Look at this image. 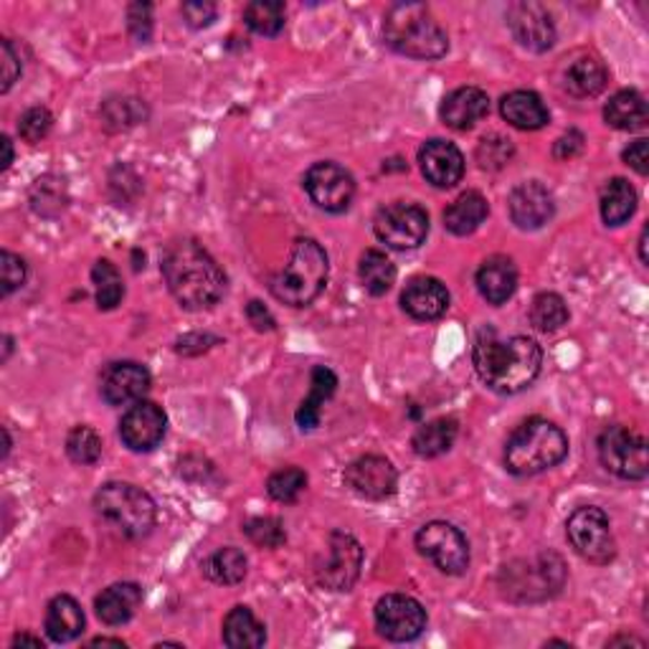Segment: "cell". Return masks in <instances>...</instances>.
I'll list each match as a JSON object with an SVG mask.
<instances>
[{
    "mask_svg": "<svg viewBox=\"0 0 649 649\" xmlns=\"http://www.w3.org/2000/svg\"><path fill=\"white\" fill-rule=\"evenodd\" d=\"M0 145H3V153H5V158H3V170H8V168H11V163H13V143H11V137H3V140H0Z\"/></svg>",
    "mask_w": 649,
    "mask_h": 649,
    "instance_id": "obj_55",
    "label": "cell"
},
{
    "mask_svg": "<svg viewBox=\"0 0 649 649\" xmlns=\"http://www.w3.org/2000/svg\"><path fill=\"white\" fill-rule=\"evenodd\" d=\"M218 8L216 3H208V0H191V3L181 5V15L191 28H206L216 21Z\"/></svg>",
    "mask_w": 649,
    "mask_h": 649,
    "instance_id": "obj_48",
    "label": "cell"
},
{
    "mask_svg": "<svg viewBox=\"0 0 649 649\" xmlns=\"http://www.w3.org/2000/svg\"><path fill=\"white\" fill-rule=\"evenodd\" d=\"M51 124H53V115L49 112L46 107H31L23 112V117L19 120V135L26 140V143L36 145L41 143V140L51 132Z\"/></svg>",
    "mask_w": 649,
    "mask_h": 649,
    "instance_id": "obj_43",
    "label": "cell"
},
{
    "mask_svg": "<svg viewBox=\"0 0 649 649\" xmlns=\"http://www.w3.org/2000/svg\"><path fill=\"white\" fill-rule=\"evenodd\" d=\"M23 645H31L36 649H44V642L38 637H31V635H19L13 639V647H23Z\"/></svg>",
    "mask_w": 649,
    "mask_h": 649,
    "instance_id": "obj_53",
    "label": "cell"
},
{
    "mask_svg": "<svg viewBox=\"0 0 649 649\" xmlns=\"http://www.w3.org/2000/svg\"><path fill=\"white\" fill-rule=\"evenodd\" d=\"M244 536L256 549H279L287 543V530L277 518H252L244 522Z\"/></svg>",
    "mask_w": 649,
    "mask_h": 649,
    "instance_id": "obj_42",
    "label": "cell"
},
{
    "mask_svg": "<svg viewBox=\"0 0 649 649\" xmlns=\"http://www.w3.org/2000/svg\"><path fill=\"white\" fill-rule=\"evenodd\" d=\"M346 484L365 500H386L396 492V467L381 455H363L346 467Z\"/></svg>",
    "mask_w": 649,
    "mask_h": 649,
    "instance_id": "obj_17",
    "label": "cell"
},
{
    "mask_svg": "<svg viewBox=\"0 0 649 649\" xmlns=\"http://www.w3.org/2000/svg\"><path fill=\"white\" fill-rule=\"evenodd\" d=\"M21 76V61L19 57H15L13 46L8 38H3V87H0V92H8L15 84V80Z\"/></svg>",
    "mask_w": 649,
    "mask_h": 649,
    "instance_id": "obj_51",
    "label": "cell"
},
{
    "mask_svg": "<svg viewBox=\"0 0 649 649\" xmlns=\"http://www.w3.org/2000/svg\"><path fill=\"white\" fill-rule=\"evenodd\" d=\"M507 26L515 41L528 51L543 53L556 44V23L541 3H513L507 11Z\"/></svg>",
    "mask_w": 649,
    "mask_h": 649,
    "instance_id": "obj_16",
    "label": "cell"
},
{
    "mask_svg": "<svg viewBox=\"0 0 649 649\" xmlns=\"http://www.w3.org/2000/svg\"><path fill=\"white\" fill-rule=\"evenodd\" d=\"M89 647H117V649H124L128 645L122 642V639H109V637H97L92 639Z\"/></svg>",
    "mask_w": 649,
    "mask_h": 649,
    "instance_id": "obj_54",
    "label": "cell"
},
{
    "mask_svg": "<svg viewBox=\"0 0 649 649\" xmlns=\"http://www.w3.org/2000/svg\"><path fill=\"white\" fill-rule=\"evenodd\" d=\"M94 513L115 536L140 541L155 526V503L130 482H107L94 495Z\"/></svg>",
    "mask_w": 649,
    "mask_h": 649,
    "instance_id": "obj_6",
    "label": "cell"
},
{
    "mask_svg": "<svg viewBox=\"0 0 649 649\" xmlns=\"http://www.w3.org/2000/svg\"><path fill=\"white\" fill-rule=\"evenodd\" d=\"M624 163H627L629 168H635L639 176H647L649 173V143L642 137V140H635L627 151L622 153Z\"/></svg>",
    "mask_w": 649,
    "mask_h": 649,
    "instance_id": "obj_49",
    "label": "cell"
},
{
    "mask_svg": "<svg viewBox=\"0 0 649 649\" xmlns=\"http://www.w3.org/2000/svg\"><path fill=\"white\" fill-rule=\"evenodd\" d=\"M421 556L432 561L442 574L462 576L469 568V543L465 533L452 522L432 520L424 528H419L413 538Z\"/></svg>",
    "mask_w": 649,
    "mask_h": 649,
    "instance_id": "obj_10",
    "label": "cell"
},
{
    "mask_svg": "<svg viewBox=\"0 0 649 649\" xmlns=\"http://www.w3.org/2000/svg\"><path fill=\"white\" fill-rule=\"evenodd\" d=\"M151 371L143 363L135 361H120L107 365V371L101 373V398L109 406H130L143 401L151 390Z\"/></svg>",
    "mask_w": 649,
    "mask_h": 649,
    "instance_id": "obj_18",
    "label": "cell"
},
{
    "mask_svg": "<svg viewBox=\"0 0 649 649\" xmlns=\"http://www.w3.org/2000/svg\"><path fill=\"white\" fill-rule=\"evenodd\" d=\"M94 292H97V308L99 310H115L124 297V285L120 269L109 260H99L92 267Z\"/></svg>",
    "mask_w": 649,
    "mask_h": 649,
    "instance_id": "obj_38",
    "label": "cell"
},
{
    "mask_svg": "<svg viewBox=\"0 0 649 649\" xmlns=\"http://www.w3.org/2000/svg\"><path fill=\"white\" fill-rule=\"evenodd\" d=\"M168 432V417L158 404H132L120 421V440L132 452H153Z\"/></svg>",
    "mask_w": 649,
    "mask_h": 649,
    "instance_id": "obj_15",
    "label": "cell"
},
{
    "mask_svg": "<svg viewBox=\"0 0 649 649\" xmlns=\"http://www.w3.org/2000/svg\"><path fill=\"white\" fill-rule=\"evenodd\" d=\"M604 120L616 130L624 132H637L645 130L649 122L647 101L637 89H622L616 92L609 105L604 107Z\"/></svg>",
    "mask_w": 649,
    "mask_h": 649,
    "instance_id": "obj_30",
    "label": "cell"
},
{
    "mask_svg": "<svg viewBox=\"0 0 649 649\" xmlns=\"http://www.w3.org/2000/svg\"><path fill=\"white\" fill-rule=\"evenodd\" d=\"M304 191L327 214H346L353 203L356 181L338 163H315L304 176Z\"/></svg>",
    "mask_w": 649,
    "mask_h": 649,
    "instance_id": "obj_14",
    "label": "cell"
},
{
    "mask_svg": "<svg viewBox=\"0 0 649 649\" xmlns=\"http://www.w3.org/2000/svg\"><path fill=\"white\" fill-rule=\"evenodd\" d=\"M84 624H87V620H84L80 601L69 597V593H59L46 606V635H49L51 642H74L84 632Z\"/></svg>",
    "mask_w": 649,
    "mask_h": 649,
    "instance_id": "obj_25",
    "label": "cell"
},
{
    "mask_svg": "<svg viewBox=\"0 0 649 649\" xmlns=\"http://www.w3.org/2000/svg\"><path fill=\"white\" fill-rule=\"evenodd\" d=\"M530 323L541 333H556L568 323V304L556 292L536 295L530 304Z\"/></svg>",
    "mask_w": 649,
    "mask_h": 649,
    "instance_id": "obj_37",
    "label": "cell"
},
{
    "mask_svg": "<svg viewBox=\"0 0 649 649\" xmlns=\"http://www.w3.org/2000/svg\"><path fill=\"white\" fill-rule=\"evenodd\" d=\"M601 218L606 226H622L627 224L637 211V191L635 185L624 178H612L604 188H601Z\"/></svg>",
    "mask_w": 649,
    "mask_h": 649,
    "instance_id": "obj_33",
    "label": "cell"
},
{
    "mask_svg": "<svg viewBox=\"0 0 649 649\" xmlns=\"http://www.w3.org/2000/svg\"><path fill=\"white\" fill-rule=\"evenodd\" d=\"M287 8L281 0H254L244 8V23L260 36H277L285 28Z\"/></svg>",
    "mask_w": 649,
    "mask_h": 649,
    "instance_id": "obj_36",
    "label": "cell"
},
{
    "mask_svg": "<svg viewBox=\"0 0 649 649\" xmlns=\"http://www.w3.org/2000/svg\"><path fill=\"white\" fill-rule=\"evenodd\" d=\"M584 135L578 130H568L566 135H563L558 143H556V147H553V155H556L558 160H570V158H576L578 153L584 151Z\"/></svg>",
    "mask_w": 649,
    "mask_h": 649,
    "instance_id": "obj_50",
    "label": "cell"
},
{
    "mask_svg": "<svg viewBox=\"0 0 649 649\" xmlns=\"http://www.w3.org/2000/svg\"><path fill=\"white\" fill-rule=\"evenodd\" d=\"M358 275H361L363 287L369 289L373 297H381L394 287L396 267L386 254L378 252V249H369V252L361 256V264H358Z\"/></svg>",
    "mask_w": 649,
    "mask_h": 649,
    "instance_id": "obj_35",
    "label": "cell"
},
{
    "mask_svg": "<svg viewBox=\"0 0 649 649\" xmlns=\"http://www.w3.org/2000/svg\"><path fill=\"white\" fill-rule=\"evenodd\" d=\"M327 272L330 264L325 249L315 239H297L287 264L272 277L269 289L289 308H308L325 289Z\"/></svg>",
    "mask_w": 649,
    "mask_h": 649,
    "instance_id": "obj_5",
    "label": "cell"
},
{
    "mask_svg": "<svg viewBox=\"0 0 649 649\" xmlns=\"http://www.w3.org/2000/svg\"><path fill=\"white\" fill-rule=\"evenodd\" d=\"M0 277H3V297H11L26 281V262L13 252H3L0 254Z\"/></svg>",
    "mask_w": 649,
    "mask_h": 649,
    "instance_id": "obj_46",
    "label": "cell"
},
{
    "mask_svg": "<svg viewBox=\"0 0 649 649\" xmlns=\"http://www.w3.org/2000/svg\"><path fill=\"white\" fill-rule=\"evenodd\" d=\"M31 203H34V211L36 214H44V216H51V208L59 211L67 206V188L64 181H59V178H38L34 191H31Z\"/></svg>",
    "mask_w": 649,
    "mask_h": 649,
    "instance_id": "obj_41",
    "label": "cell"
},
{
    "mask_svg": "<svg viewBox=\"0 0 649 649\" xmlns=\"http://www.w3.org/2000/svg\"><path fill=\"white\" fill-rule=\"evenodd\" d=\"M421 173L436 188H455L465 176V155L449 140H429L419 151Z\"/></svg>",
    "mask_w": 649,
    "mask_h": 649,
    "instance_id": "obj_20",
    "label": "cell"
},
{
    "mask_svg": "<svg viewBox=\"0 0 649 649\" xmlns=\"http://www.w3.org/2000/svg\"><path fill=\"white\" fill-rule=\"evenodd\" d=\"M513 153L515 151H513L510 140L492 135V137H484L480 147H477V160H480V166L484 170H500L510 163Z\"/></svg>",
    "mask_w": 649,
    "mask_h": 649,
    "instance_id": "obj_44",
    "label": "cell"
},
{
    "mask_svg": "<svg viewBox=\"0 0 649 649\" xmlns=\"http://www.w3.org/2000/svg\"><path fill=\"white\" fill-rule=\"evenodd\" d=\"M597 452L606 472L620 477V480L639 482L649 472L645 436L629 426H606L597 440Z\"/></svg>",
    "mask_w": 649,
    "mask_h": 649,
    "instance_id": "obj_8",
    "label": "cell"
},
{
    "mask_svg": "<svg viewBox=\"0 0 649 649\" xmlns=\"http://www.w3.org/2000/svg\"><path fill=\"white\" fill-rule=\"evenodd\" d=\"M401 308L413 320H440L449 310V289L436 277H413L401 295Z\"/></svg>",
    "mask_w": 649,
    "mask_h": 649,
    "instance_id": "obj_21",
    "label": "cell"
},
{
    "mask_svg": "<svg viewBox=\"0 0 649 649\" xmlns=\"http://www.w3.org/2000/svg\"><path fill=\"white\" fill-rule=\"evenodd\" d=\"M616 645H635V647H645L642 639H637V637H627V635L614 637L612 642H609V647H616Z\"/></svg>",
    "mask_w": 649,
    "mask_h": 649,
    "instance_id": "obj_56",
    "label": "cell"
},
{
    "mask_svg": "<svg viewBox=\"0 0 649 649\" xmlns=\"http://www.w3.org/2000/svg\"><path fill=\"white\" fill-rule=\"evenodd\" d=\"M373 231L386 247L406 252V249H417L426 241L429 216L424 208L413 206V203H388L375 214Z\"/></svg>",
    "mask_w": 649,
    "mask_h": 649,
    "instance_id": "obj_11",
    "label": "cell"
},
{
    "mask_svg": "<svg viewBox=\"0 0 649 649\" xmlns=\"http://www.w3.org/2000/svg\"><path fill=\"white\" fill-rule=\"evenodd\" d=\"M507 208H510L513 224L522 231L543 229L556 214V203L549 188L538 181L520 183L507 199Z\"/></svg>",
    "mask_w": 649,
    "mask_h": 649,
    "instance_id": "obj_19",
    "label": "cell"
},
{
    "mask_svg": "<svg viewBox=\"0 0 649 649\" xmlns=\"http://www.w3.org/2000/svg\"><path fill=\"white\" fill-rule=\"evenodd\" d=\"M490 115V97L480 87H459L447 94L440 107V117L447 128L457 132L472 130Z\"/></svg>",
    "mask_w": 649,
    "mask_h": 649,
    "instance_id": "obj_22",
    "label": "cell"
},
{
    "mask_svg": "<svg viewBox=\"0 0 649 649\" xmlns=\"http://www.w3.org/2000/svg\"><path fill=\"white\" fill-rule=\"evenodd\" d=\"M488 214V199H484L480 191H467L444 211V226H447V231L455 233V237H467V233H474L480 229Z\"/></svg>",
    "mask_w": 649,
    "mask_h": 649,
    "instance_id": "obj_29",
    "label": "cell"
},
{
    "mask_svg": "<svg viewBox=\"0 0 649 649\" xmlns=\"http://www.w3.org/2000/svg\"><path fill=\"white\" fill-rule=\"evenodd\" d=\"M140 117H145V109L137 99H115V101H107L105 105L107 128H112V130L137 124Z\"/></svg>",
    "mask_w": 649,
    "mask_h": 649,
    "instance_id": "obj_45",
    "label": "cell"
},
{
    "mask_svg": "<svg viewBox=\"0 0 649 649\" xmlns=\"http://www.w3.org/2000/svg\"><path fill=\"white\" fill-rule=\"evenodd\" d=\"M474 281L480 295L490 304H505L515 295V289H518V267H515L510 256L495 254L482 262Z\"/></svg>",
    "mask_w": 649,
    "mask_h": 649,
    "instance_id": "obj_23",
    "label": "cell"
},
{
    "mask_svg": "<svg viewBox=\"0 0 649 649\" xmlns=\"http://www.w3.org/2000/svg\"><path fill=\"white\" fill-rule=\"evenodd\" d=\"M472 363L488 388L513 396L533 386L543 365V350L526 335H513L503 340L492 327H484L474 338Z\"/></svg>",
    "mask_w": 649,
    "mask_h": 649,
    "instance_id": "obj_1",
    "label": "cell"
},
{
    "mask_svg": "<svg viewBox=\"0 0 649 649\" xmlns=\"http://www.w3.org/2000/svg\"><path fill=\"white\" fill-rule=\"evenodd\" d=\"M308 488V474L300 467H281L277 472L269 474L267 492L277 503H295Z\"/></svg>",
    "mask_w": 649,
    "mask_h": 649,
    "instance_id": "obj_39",
    "label": "cell"
},
{
    "mask_svg": "<svg viewBox=\"0 0 649 649\" xmlns=\"http://www.w3.org/2000/svg\"><path fill=\"white\" fill-rule=\"evenodd\" d=\"M140 604H143V589L132 581H122L107 586L94 599V612L109 627H120V624H128L137 614Z\"/></svg>",
    "mask_w": 649,
    "mask_h": 649,
    "instance_id": "obj_24",
    "label": "cell"
},
{
    "mask_svg": "<svg viewBox=\"0 0 649 649\" xmlns=\"http://www.w3.org/2000/svg\"><path fill=\"white\" fill-rule=\"evenodd\" d=\"M247 317H249V323L254 325V330H260V333H272L277 327L272 312L264 308L260 300H252L247 304Z\"/></svg>",
    "mask_w": 649,
    "mask_h": 649,
    "instance_id": "obj_52",
    "label": "cell"
},
{
    "mask_svg": "<svg viewBox=\"0 0 649 649\" xmlns=\"http://www.w3.org/2000/svg\"><path fill=\"white\" fill-rule=\"evenodd\" d=\"M203 574H206L208 581L218 586H237L247 578V556L244 551L231 549H218L216 553L203 561Z\"/></svg>",
    "mask_w": 649,
    "mask_h": 649,
    "instance_id": "obj_34",
    "label": "cell"
},
{
    "mask_svg": "<svg viewBox=\"0 0 649 649\" xmlns=\"http://www.w3.org/2000/svg\"><path fill=\"white\" fill-rule=\"evenodd\" d=\"M363 549L346 530H335L327 538L325 556L317 561L315 576L327 591H350L361 576Z\"/></svg>",
    "mask_w": 649,
    "mask_h": 649,
    "instance_id": "obj_12",
    "label": "cell"
},
{
    "mask_svg": "<svg viewBox=\"0 0 649 649\" xmlns=\"http://www.w3.org/2000/svg\"><path fill=\"white\" fill-rule=\"evenodd\" d=\"M457 434H459L457 419L442 417V419H434V421H426V424H421L411 436V447L419 457L432 459V457L444 455V452H449L452 444H455V440H457Z\"/></svg>",
    "mask_w": 649,
    "mask_h": 649,
    "instance_id": "obj_32",
    "label": "cell"
},
{
    "mask_svg": "<svg viewBox=\"0 0 649 649\" xmlns=\"http://www.w3.org/2000/svg\"><path fill=\"white\" fill-rule=\"evenodd\" d=\"M67 455L76 465H94L101 457V436L92 426H74L67 436Z\"/></svg>",
    "mask_w": 649,
    "mask_h": 649,
    "instance_id": "obj_40",
    "label": "cell"
},
{
    "mask_svg": "<svg viewBox=\"0 0 649 649\" xmlns=\"http://www.w3.org/2000/svg\"><path fill=\"white\" fill-rule=\"evenodd\" d=\"M606 82L609 72L597 57H578L576 61H570L566 72H563V87L578 99L597 97L599 92H604Z\"/></svg>",
    "mask_w": 649,
    "mask_h": 649,
    "instance_id": "obj_28",
    "label": "cell"
},
{
    "mask_svg": "<svg viewBox=\"0 0 649 649\" xmlns=\"http://www.w3.org/2000/svg\"><path fill=\"white\" fill-rule=\"evenodd\" d=\"M563 584H566V566L556 553H538L533 558L513 561L500 570V589L507 599L520 604L556 597Z\"/></svg>",
    "mask_w": 649,
    "mask_h": 649,
    "instance_id": "obj_7",
    "label": "cell"
},
{
    "mask_svg": "<svg viewBox=\"0 0 649 649\" xmlns=\"http://www.w3.org/2000/svg\"><path fill=\"white\" fill-rule=\"evenodd\" d=\"M568 455V436L549 419L533 417L515 429L505 444V467L515 477H533L561 465Z\"/></svg>",
    "mask_w": 649,
    "mask_h": 649,
    "instance_id": "obj_4",
    "label": "cell"
},
{
    "mask_svg": "<svg viewBox=\"0 0 649 649\" xmlns=\"http://www.w3.org/2000/svg\"><path fill=\"white\" fill-rule=\"evenodd\" d=\"M338 390V375L325 365H315L310 373V396L304 398L297 409L295 419L300 424L302 432H312L320 424V417H323V406L330 401Z\"/></svg>",
    "mask_w": 649,
    "mask_h": 649,
    "instance_id": "obj_27",
    "label": "cell"
},
{
    "mask_svg": "<svg viewBox=\"0 0 649 649\" xmlns=\"http://www.w3.org/2000/svg\"><path fill=\"white\" fill-rule=\"evenodd\" d=\"M500 115H503L513 128L528 130V132L545 128L551 120L549 107L543 105V99L538 97L536 92H528V89H515L510 94H505L503 101H500Z\"/></svg>",
    "mask_w": 649,
    "mask_h": 649,
    "instance_id": "obj_26",
    "label": "cell"
},
{
    "mask_svg": "<svg viewBox=\"0 0 649 649\" xmlns=\"http://www.w3.org/2000/svg\"><path fill=\"white\" fill-rule=\"evenodd\" d=\"M639 260H642V264H649V256H647V229H642V233H639Z\"/></svg>",
    "mask_w": 649,
    "mask_h": 649,
    "instance_id": "obj_57",
    "label": "cell"
},
{
    "mask_svg": "<svg viewBox=\"0 0 649 649\" xmlns=\"http://www.w3.org/2000/svg\"><path fill=\"white\" fill-rule=\"evenodd\" d=\"M383 38L396 53L436 61L449 51V38L424 3H396L383 19Z\"/></svg>",
    "mask_w": 649,
    "mask_h": 649,
    "instance_id": "obj_3",
    "label": "cell"
},
{
    "mask_svg": "<svg viewBox=\"0 0 649 649\" xmlns=\"http://www.w3.org/2000/svg\"><path fill=\"white\" fill-rule=\"evenodd\" d=\"M128 28L135 36V41L147 44L153 36V5L132 3L128 8Z\"/></svg>",
    "mask_w": 649,
    "mask_h": 649,
    "instance_id": "obj_47",
    "label": "cell"
},
{
    "mask_svg": "<svg viewBox=\"0 0 649 649\" xmlns=\"http://www.w3.org/2000/svg\"><path fill=\"white\" fill-rule=\"evenodd\" d=\"M375 629L388 642H413L426 629V609L406 593H386L373 612Z\"/></svg>",
    "mask_w": 649,
    "mask_h": 649,
    "instance_id": "obj_13",
    "label": "cell"
},
{
    "mask_svg": "<svg viewBox=\"0 0 649 649\" xmlns=\"http://www.w3.org/2000/svg\"><path fill=\"white\" fill-rule=\"evenodd\" d=\"M163 277L170 295L185 310H206L226 292V275L218 262L195 239H181L163 256Z\"/></svg>",
    "mask_w": 649,
    "mask_h": 649,
    "instance_id": "obj_2",
    "label": "cell"
},
{
    "mask_svg": "<svg viewBox=\"0 0 649 649\" xmlns=\"http://www.w3.org/2000/svg\"><path fill=\"white\" fill-rule=\"evenodd\" d=\"M566 536L570 545H574V551L584 561L597 563V566H606V563L616 558L612 522H609L606 513L601 510V507H576L566 522Z\"/></svg>",
    "mask_w": 649,
    "mask_h": 649,
    "instance_id": "obj_9",
    "label": "cell"
},
{
    "mask_svg": "<svg viewBox=\"0 0 649 649\" xmlns=\"http://www.w3.org/2000/svg\"><path fill=\"white\" fill-rule=\"evenodd\" d=\"M267 642V629L249 606H233L224 620V645L231 649H256Z\"/></svg>",
    "mask_w": 649,
    "mask_h": 649,
    "instance_id": "obj_31",
    "label": "cell"
}]
</instances>
